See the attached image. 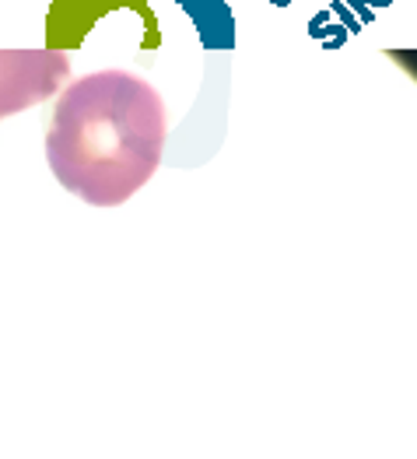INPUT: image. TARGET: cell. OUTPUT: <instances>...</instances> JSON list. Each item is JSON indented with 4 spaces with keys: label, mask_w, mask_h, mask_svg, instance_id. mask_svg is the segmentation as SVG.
I'll use <instances>...</instances> for the list:
<instances>
[{
    "label": "cell",
    "mask_w": 417,
    "mask_h": 459,
    "mask_svg": "<svg viewBox=\"0 0 417 459\" xmlns=\"http://www.w3.org/2000/svg\"><path fill=\"white\" fill-rule=\"evenodd\" d=\"M71 74L64 53L49 49H0V119L25 113L49 95Z\"/></svg>",
    "instance_id": "cell-2"
},
{
    "label": "cell",
    "mask_w": 417,
    "mask_h": 459,
    "mask_svg": "<svg viewBox=\"0 0 417 459\" xmlns=\"http://www.w3.org/2000/svg\"><path fill=\"white\" fill-rule=\"evenodd\" d=\"M165 102L144 77L99 71L56 99L46 158L64 190L95 207L126 204L161 165Z\"/></svg>",
    "instance_id": "cell-1"
}]
</instances>
